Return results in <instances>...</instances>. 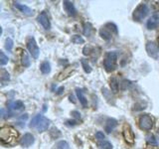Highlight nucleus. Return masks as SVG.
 Returning a JSON list of instances; mask_svg holds the SVG:
<instances>
[{
	"mask_svg": "<svg viewBox=\"0 0 159 149\" xmlns=\"http://www.w3.org/2000/svg\"><path fill=\"white\" fill-rule=\"evenodd\" d=\"M138 124H139V127H140L142 130L149 131L153 128L154 120L152 116L149 115V114H142V115L139 117Z\"/></svg>",
	"mask_w": 159,
	"mask_h": 149,
	"instance_id": "obj_5",
	"label": "nucleus"
},
{
	"mask_svg": "<svg viewBox=\"0 0 159 149\" xmlns=\"http://www.w3.org/2000/svg\"><path fill=\"white\" fill-rule=\"evenodd\" d=\"M22 65L24 67H29L30 66V59H29V56H28V54L26 51H24L22 53Z\"/></svg>",
	"mask_w": 159,
	"mask_h": 149,
	"instance_id": "obj_25",
	"label": "nucleus"
},
{
	"mask_svg": "<svg viewBox=\"0 0 159 149\" xmlns=\"http://www.w3.org/2000/svg\"><path fill=\"white\" fill-rule=\"evenodd\" d=\"M37 20H38V22L42 25L45 30L51 29V22H50L49 17H48V15L46 14V12H42L41 14H40L38 16V18H37Z\"/></svg>",
	"mask_w": 159,
	"mask_h": 149,
	"instance_id": "obj_10",
	"label": "nucleus"
},
{
	"mask_svg": "<svg viewBox=\"0 0 159 149\" xmlns=\"http://www.w3.org/2000/svg\"><path fill=\"white\" fill-rule=\"evenodd\" d=\"M71 41L74 43V44H84V39L82 37V36H80V35H74V36L71 38Z\"/></svg>",
	"mask_w": 159,
	"mask_h": 149,
	"instance_id": "obj_26",
	"label": "nucleus"
},
{
	"mask_svg": "<svg viewBox=\"0 0 159 149\" xmlns=\"http://www.w3.org/2000/svg\"><path fill=\"white\" fill-rule=\"evenodd\" d=\"M96 137L98 139V141H103V140H106V135H104L103 132H102V131H98L96 133Z\"/></svg>",
	"mask_w": 159,
	"mask_h": 149,
	"instance_id": "obj_33",
	"label": "nucleus"
},
{
	"mask_svg": "<svg viewBox=\"0 0 159 149\" xmlns=\"http://www.w3.org/2000/svg\"><path fill=\"white\" fill-rule=\"evenodd\" d=\"M13 46H14V43H13V40L11 38H7L6 41H5V49L7 50V51H12L13 49Z\"/></svg>",
	"mask_w": 159,
	"mask_h": 149,
	"instance_id": "obj_29",
	"label": "nucleus"
},
{
	"mask_svg": "<svg viewBox=\"0 0 159 149\" xmlns=\"http://www.w3.org/2000/svg\"><path fill=\"white\" fill-rule=\"evenodd\" d=\"M109 86H111V89L113 93H116L118 92V88H119V84L116 78H111V81H109Z\"/></svg>",
	"mask_w": 159,
	"mask_h": 149,
	"instance_id": "obj_19",
	"label": "nucleus"
},
{
	"mask_svg": "<svg viewBox=\"0 0 159 149\" xmlns=\"http://www.w3.org/2000/svg\"><path fill=\"white\" fill-rule=\"evenodd\" d=\"M157 133L159 134V127H158V130H157Z\"/></svg>",
	"mask_w": 159,
	"mask_h": 149,
	"instance_id": "obj_40",
	"label": "nucleus"
},
{
	"mask_svg": "<svg viewBox=\"0 0 159 149\" xmlns=\"http://www.w3.org/2000/svg\"><path fill=\"white\" fill-rule=\"evenodd\" d=\"M146 108V103L145 102H140V106H138V103H136L135 106H134V111H141V109H144Z\"/></svg>",
	"mask_w": 159,
	"mask_h": 149,
	"instance_id": "obj_34",
	"label": "nucleus"
},
{
	"mask_svg": "<svg viewBox=\"0 0 159 149\" xmlns=\"http://www.w3.org/2000/svg\"><path fill=\"white\" fill-rule=\"evenodd\" d=\"M93 33V27L91 23H86L84 26V35L87 37H91Z\"/></svg>",
	"mask_w": 159,
	"mask_h": 149,
	"instance_id": "obj_20",
	"label": "nucleus"
},
{
	"mask_svg": "<svg viewBox=\"0 0 159 149\" xmlns=\"http://www.w3.org/2000/svg\"><path fill=\"white\" fill-rule=\"evenodd\" d=\"M70 101H71V102H73L74 103L76 102V101H75V99H74V97H72V96H70Z\"/></svg>",
	"mask_w": 159,
	"mask_h": 149,
	"instance_id": "obj_38",
	"label": "nucleus"
},
{
	"mask_svg": "<svg viewBox=\"0 0 159 149\" xmlns=\"http://www.w3.org/2000/svg\"><path fill=\"white\" fill-rule=\"evenodd\" d=\"M8 107L9 109H12V111H22L24 108V103L21 101L10 102L8 103Z\"/></svg>",
	"mask_w": 159,
	"mask_h": 149,
	"instance_id": "obj_17",
	"label": "nucleus"
},
{
	"mask_svg": "<svg viewBox=\"0 0 159 149\" xmlns=\"http://www.w3.org/2000/svg\"><path fill=\"white\" fill-rule=\"evenodd\" d=\"M57 147L59 149H70V146H69L68 142L67 141H64V140L58 142L57 143Z\"/></svg>",
	"mask_w": 159,
	"mask_h": 149,
	"instance_id": "obj_32",
	"label": "nucleus"
},
{
	"mask_svg": "<svg viewBox=\"0 0 159 149\" xmlns=\"http://www.w3.org/2000/svg\"><path fill=\"white\" fill-rule=\"evenodd\" d=\"M76 93H77V97H78L79 101H80V102H81L82 106L84 107H87L88 106V99H87L86 97H84L83 89H81V88H76Z\"/></svg>",
	"mask_w": 159,
	"mask_h": 149,
	"instance_id": "obj_16",
	"label": "nucleus"
},
{
	"mask_svg": "<svg viewBox=\"0 0 159 149\" xmlns=\"http://www.w3.org/2000/svg\"><path fill=\"white\" fill-rule=\"evenodd\" d=\"M157 41H158V44H159V35H158V38H157Z\"/></svg>",
	"mask_w": 159,
	"mask_h": 149,
	"instance_id": "obj_39",
	"label": "nucleus"
},
{
	"mask_svg": "<svg viewBox=\"0 0 159 149\" xmlns=\"http://www.w3.org/2000/svg\"><path fill=\"white\" fill-rule=\"evenodd\" d=\"M63 92H64V87H61V88H60L58 89V91H57V93H58V94H61Z\"/></svg>",
	"mask_w": 159,
	"mask_h": 149,
	"instance_id": "obj_37",
	"label": "nucleus"
},
{
	"mask_svg": "<svg viewBox=\"0 0 159 149\" xmlns=\"http://www.w3.org/2000/svg\"><path fill=\"white\" fill-rule=\"evenodd\" d=\"M78 124V122L77 121H72V120H68V121H66V125H68V126H75V125H77Z\"/></svg>",
	"mask_w": 159,
	"mask_h": 149,
	"instance_id": "obj_35",
	"label": "nucleus"
},
{
	"mask_svg": "<svg viewBox=\"0 0 159 149\" xmlns=\"http://www.w3.org/2000/svg\"><path fill=\"white\" fill-rule=\"evenodd\" d=\"M9 61V58L5 55L3 52H0V64L2 65V66H5Z\"/></svg>",
	"mask_w": 159,
	"mask_h": 149,
	"instance_id": "obj_30",
	"label": "nucleus"
},
{
	"mask_svg": "<svg viewBox=\"0 0 159 149\" xmlns=\"http://www.w3.org/2000/svg\"><path fill=\"white\" fill-rule=\"evenodd\" d=\"M34 142H35V137L33 134L26 133V134H24V136L22 137L21 141H20V144H21L22 147L28 148L29 146H31Z\"/></svg>",
	"mask_w": 159,
	"mask_h": 149,
	"instance_id": "obj_11",
	"label": "nucleus"
},
{
	"mask_svg": "<svg viewBox=\"0 0 159 149\" xmlns=\"http://www.w3.org/2000/svg\"><path fill=\"white\" fill-rule=\"evenodd\" d=\"M146 141L148 144H150V145L152 146H157L158 145V142L157 140L155 139V137H154V135H152V134H148V135L146 136Z\"/></svg>",
	"mask_w": 159,
	"mask_h": 149,
	"instance_id": "obj_27",
	"label": "nucleus"
},
{
	"mask_svg": "<svg viewBox=\"0 0 159 149\" xmlns=\"http://www.w3.org/2000/svg\"><path fill=\"white\" fill-rule=\"evenodd\" d=\"M117 126V120L114 118H107L106 124H104V129L107 133H111L114 128Z\"/></svg>",
	"mask_w": 159,
	"mask_h": 149,
	"instance_id": "obj_14",
	"label": "nucleus"
},
{
	"mask_svg": "<svg viewBox=\"0 0 159 149\" xmlns=\"http://www.w3.org/2000/svg\"><path fill=\"white\" fill-rule=\"evenodd\" d=\"M50 123H51L50 119L45 117L42 114H37L32 118L31 122H30V127L38 132H44L49 128Z\"/></svg>",
	"mask_w": 159,
	"mask_h": 149,
	"instance_id": "obj_2",
	"label": "nucleus"
},
{
	"mask_svg": "<svg viewBox=\"0 0 159 149\" xmlns=\"http://www.w3.org/2000/svg\"><path fill=\"white\" fill-rule=\"evenodd\" d=\"M18 137V132L13 127L4 126L0 130V140L6 145H14Z\"/></svg>",
	"mask_w": 159,
	"mask_h": 149,
	"instance_id": "obj_1",
	"label": "nucleus"
},
{
	"mask_svg": "<svg viewBox=\"0 0 159 149\" xmlns=\"http://www.w3.org/2000/svg\"><path fill=\"white\" fill-rule=\"evenodd\" d=\"M71 72H72V68H67V69H65L64 71L59 74L58 79H59V81H63V79H67L68 77H70V74H71Z\"/></svg>",
	"mask_w": 159,
	"mask_h": 149,
	"instance_id": "obj_22",
	"label": "nucleus"
},
{
	"mask_svg": "<svg viewBox=\"0 0 159 149\" xmlns=\"http://www.w3.org/2000/svg\"><path fill=\"white\" fill-rule=\"evenodd\" d=\"M72 115L75 118H81V113H80L79 111H72Z\"/></svg>",
	"mask_w": 159,
	"mask_h": 149,
	"instance_id": "obj_36",
	"label": "nucleus"
},
{
	"mask_svg": "<svg viewBox=\"0 0 159 149\" xmlns=\"http://www.w3.org/2000/svg\"><path fill=\"white\" fill-rule=\"evenodd\" d=\"M27 48H28V51L30 52V54L32 55V57L34 59H38L39 58V55H40V49L38 47V44L36 42L34 37H31L27 42Z\"/></svg>",
	"mask_w": 159,
	"mask_h": 149,
	"instance_id": "obj_7",
	"label": "nucleus"
},
{
	"mask_svg": "<svg viewBox=\"0 0 159 149\" xmlns=\"http://www.w3.org/2000/svg\"><path fill=\"white\" fill-rule=\"evenodd\" d=\"M0 79H1V82L2 84H4L5 82H8L10 79V74L7 71H5V70H2L1 71V74H0Z\"/></svg>",
	"mask_w": 159,
	"mask_h": 149,
	"instance_id": "obj_28",
	"label": "nucleus"
},
{
	"mask_svg": "<svg viewBox=\"0 0 159 149\" xmlns=\"http://www.w3.org/2000/svg\"><path fill=\"white\" fill-rule=\"evenodd\" d=\"M148 12H149V9H148L147 5L145 3H141V4H139L135 9H134V11L132 13V18H133L134 21L140 22L141 20H143L147 16Z\"/></svg>",
	"mask_w": 159,
	"mask_h": 149,
	"instance_id": "obj_4",
	"label": "nucleus"
},
{
	"mask_svg": "<svg viewBox=\"0 0 159 149\" xmlns=\"http://www.w3.org/2000/svg\"><path fill=\"white\" fill-rule=\"evenodd\" d=\"M146 52L149 57H151L154 60L159 58V45L152 41H148L146 43Z\"/></svg>",
	"mask_w": 159,
	"mask_h": 149,
	"instance_id": "obj_6",
	"label": "nucleus"
},
{
	"mask_svg": "<svg viewBox=\"0 0 159 149\" xmlns=\"http://www.w3.org/2000/svg\"><path fill=\"white\" fill-rule=\"evenodd\" d=\"M104 27H107L111 33L113 32L114 34H117V27H116V24H113V23H107Z\"/></svg>",
	"mask_w": 159,
	"mask_h": 149,
	"instance_id": "obj_31",
	"label": "nucleus"
},
{
	"mask_svg": "<svg viewBox=\"0 0 159 149\" xmlns=\"http://www.w3.org/2000/svg\"><path fill=\"white\" fill-rule=\"evenodd\" d=\"M158 25H159V15L154 14L147 20L146 27L148 30H154L158 27Z\"/></svg>",
	"mask_w": 159,
	"mask_h": 149,
	"instance_id": "obj_13",
	"label": "nucleus"
},
{
	"mask_svg": "<svg viewBox=\"0 0 159 149\" xmlns=\"http://www.w3.org/2000/svg\"><path fill=\"white\" fill-rule=\"evenodd\" d=\"M103 68L107 73H111L117 68V54L116 52H108L103 60Z\"/></svg>",
	"mask_w": 159,
	"mask_h": 149,
	"instance_id": "obj_3",
	"label": "nucleus"
},
{
	"mask_svg": "<svg viewBox=\"0 0 159 149\" xmlns=\"http://www.w3.org/2000/svg\"><path fill=\"white\" fill-rule=\"evenodd\" d=\"M14 7L18 9L20 12H22L24 15H26V16H33L34 15V10L25 4H21L20 2H14Z\"/></svg>",
	"mask_w": 159,
	"mask_h": 149,
	"instance_id": "obj_9",
	"label": "nucleus"
},
{
	"mask_svg": "<svg viewBox=\"0 0 159 149\" xmlns=\"http://www.w3.org/2000/svg\"><path fill=\"white\" fill-rule=\"evenodd\" d=\"M122 135H123L124 140H125L128 144H133L134 143L135 136H134V132H133L132 128H131L130 125H129V124H124V125H123Z\"/></svg>",
	"mask_w": 159,
	"mask_h": 149,
	"instance_id": "obj_8",
	"label": "nucleus"
},
{
	"mask_svg": "<svg viewBox=\"0 0 159 149\" xmlns=\"http://www.w3.org/2000/svg\"><path fill=\"white\" fill-rule=\"evenodd\" d=\"M99 36H101L103 40H106V41H109L112 37V33L109 31L107 27H102L101 30H99Z\"/></svg>",
	"mask_w": 159,
	"mask_h": 149,
	"instance_id": "obj_18",
	"label": "nucleus"
},
{
	"mask_svg": "<svg viewBox=\"0 0 159 149\" xmlns=\"http://www.w3.org/2000/svg\"><path fill=\"white\" fill-rule=\"evenodd\" d=\"M63 6H64L65 11H66L70 16H76L77 15V9L75 7L73 2L65 0V1H63Z\"/></svg>",
	"mask_w": 159,
	"mask_h": 149,
	"instance_id": "obj_12",
	"label": "nucleus"
},
{
	"mask_svg": "<svg viewBox=\"0 0 159 149\" xmlns=\"http://www.w3.org/2000/svg\"><path fill=\"white\" fill-rule=\"evenodd\" d=\"M98 146L101 149H112V144L107 140L98 141Z\"/></svg>",
	"mask_w": 159,
	"mask_h": 149,
	"instance_id": "obj_23",
	"label": "nucleus"
},
{
	"mask_svg": "<svg viewBox=\"0 0 159 149\" xmlns=\"http://www.w3.org/2000/svg\"><path fill=\"white\" fill-rule=\"evenodd\" d=\"M102 96L104 97V98H106V101L109 104H114V103H116V99H114L111 92H109L107 88H102Z\"/></svg>",
	"mask_w": 159,
	"mask_h": 149,
	"instance_id": "obj_15",
	"label": "nucleus"
},
{
	"mask_svg": "<svg viewBox=\"0 0 159 149\" xmlns=\"http://www.w3.org/2000/svg\"><path fill=\"white\" fill-rule=\"evenodd\" d=\"M81 64H82V67L84 69V71L86 72V73L89 74V73L92 72V68H91V66H89L88 60H86V59H81Z\"/></svg>",
	"mask_w": 159,
	"mask_h": 149,
	"instance_id": "obj_24",
	"label": "nucleus"
},
{
	"mask_svg": "<svg viewBox=\"0 0 159 149\" xmlns=\"http://www.w3.org/2000/svg\"><path fill=\"white\" fill-rule=\"evenodd\" d=\"M40 70H41V72L45 74H49L50 72H51V65H50L49 62L45 61L41 64V66H40Z\"/></svg>",
	"mask_w": 159,
	"mask_h": 149,
	"instance_id": "obj_21",
	"label": "nucleus"
}]
</instances>
